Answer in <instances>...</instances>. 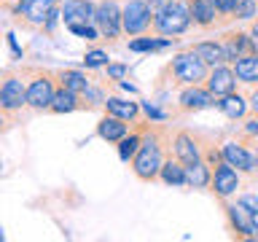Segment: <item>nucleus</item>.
Here are the masks:
<instances>
[{
	"mask_svg": "<svg viewBox=\"0 0 258 242\" xmlns=\"http://www.w3.org/2000/svg\"><path fill=\"white\" fill-rule=\"evenodd\" d=\"M161 164H164V143H161V135L156 129H148L143 135L140 148L132 156V172L137 180L153 183L161 172Z\"/></svg>",
	"mask_w": 258,
	"mask_h": 242,
	"instance_id": "nucleus-1",
	"label": "nucleus"
},
{
	"mask_svg": "<svg viewBox=\"0 0 258 242\" xmlns=\"http://www.w3.org/2000/svg\"><path fill=\"white\" fill-rule=\"evenodd\" d=\"M191 24H194V19H191L188 0H169V3L153 16L151 27L164 38H177V35H183Z\"/></svg>",
	"mask_w": 258,
	"mask_h": 242,
	"instance_id": "nucleus-2",
	"label": "nucleus"
},
{
	"mask_svg": "<svg viewBox=\"0 0 258 242\" xmlns=\"http://www.w3.org/2000/svg\"><path fill=\"white\" fill-rule=\"evenodd\" d=\"M169 73H172L175 84L191 86V84H202V81L207 78L210 68L188 48V51H180V54L172 56V62H169Z\"/></svg>",
	"mask_w": 258,
	"mask_h": 242,
	"instance_id": "nucleus-3",
	"label": "nucleus"
},
{
	"mask_svg": "<svg viewBox=\"0 0 258 242\" xmlns=\"http://www.w3.org/2000/svg\"><path fill=\"white\" fill-rule=\"evenodd\" d=\"M56 76L48 70H35L27 81V108L32 110H48L51 108V100L56 94V86L59 81H54Z\"/></svg>",
	"mask_w": 258,
	"mask_h": 242,
	"instance_id": "nucleus-4",
	"label": "nucleus"
},
{
	"mask_svg": "<svg viewBox=\"0 0 258 242\" xmlns=\"http://www.w3.org/2000/svg\"><path fill=\"white\" fill-rule=\"evenodd\" d=\"M121 24H124V32L129 38H137L143 32H148L153 24V14H151L148 0H129L121 8Z\"/></svg>",
	"mask_w": 258,
	"mask_h": 242,
	"instance_id": "nucleus-5",
	"label": "nucleus"
},
{
	"mask_svg": "<svg viewBox=\"0 0 258 242\" xmlns=\"http://www.w3.org/2000/svg\"><path fill=\"white\" fill-rule=\"evenodd\" d=\"M27 105V84L22 76H6L0 81V108L8 116H16Z\"/></svg>",
	"mask_w": 258,
	"mask_h": 242,
	"instance_id": "nucleus-6",
	"label": "nucleus"
},
{
	"mask_svg": "<svg viewBox=\"0 0 258 242\" xmlns=\"http://www.w3.org/2000/svg\"><path fill=\"white\" fill-rule=\"evenodd\" d=\"M94 24L97 30H100L102 38H118L121 32H124V24H121V8L116 0H100L94 8Z\"/></svg>",
	"mask_w": 258,
	"mask_h": 242,
	"instance_id": "nucleus-7",
	"label": "nucleus"
},
{
	"mask_svg": "<svg viewBox=\"0 0 258 242\" xmlns=\"http://www.w3.org/2000/svg\"><path fill=\"white\" fill-rule=\"evenodd\" d=\"M215 100H218V97L210 92L207 86L191 84V86H183L180 97H177V110H183V113H199V110H205V108H215Z\"/></svg>",
	"mask_w": 258,
	"mask_h": 242,
	"instance_id": "nucleus-8",
	"label": "nucleus"
},
{
	"mask_svg": "<svg viewBox=\"0 0 258 242\" xmlns=\"http://www.w3.org/2000/svg\"><path fill=\"white\" fill-rule=\"evenodd\" d=\"M226 210V221H229V229L234 231V237L239 239H258V229L253 223V215H250V210L237 202V205H223Z\"/></svg>",
	"mask_w": 258,
	"mask_h": 242,
	"instance_id": "nucleus-9",
	"label": "nucleus"
},
{
	"mask_svg": "<svg viewBox=\"0 0 258 242\" xmlns=\"http://www.w3.org/2000/svg\"><path fill=\"white\" fill-rule=\"evenodd\" d=\"M239 189V172L234 169L229 161H221L218 167H213V180H210V191L218 199H229Z\"/></svg>",
	"mask_w": 258,
	"mask_h": 242,
	"instance_id": "nucleus-10",
	"label": "nucleus"
},
{
	"mask_svg": "<svg viewBox=\"0 0 258 242\" xmlns=\"http://www.w3.org/2000/svg\"><path fill=\"white\" fill-rule=\"evenodd\" d=\"M205 86H207L215 97H223V94H229V92H237V73H234V65L221 62V65H215V68H210L207 78H205Z\"/></svg>",
	"mask_w": 258,
	"mask_h": 242,
	"instance_id": "nucleus-11",
	"label": "nucleus"
},
{
	"mask_svg": "<svg viewBox=\"0 0 258 242\" xmlns=\"http://www.w3.org/2000/svg\"><path fill=\"white\" fill-rule=\"evenodd\" d=\"M221 151H223V161H229L239 175H255V159L250 148H245L237 140H229V143H223Z\"/></svg>",
	"mask_w": 258,
	"mask_h": 242,
	"instance_id": "nucleus-12",
	"label": "nucleus"
},
{
	"mask_svg": "<svg viewBox=\"0 0 258 242\" xmlns=\"http://www.w3.org/2000/svg\"><path fill=\"white\" fill-rule=\"evenodd\" d=\"M172 156L180 159L183 164H194V161L205 159V153H202V145H199V140L191 132H175V137H172Z\"/></svg>",
	"mask_w": 258,
	"mask_h": 242,
	"instance_id": "nucleus-13",
	"label": "nucleus"
},
{
	"mask_svg": "<svg viewBox=\"0 0 258 242\" xmlns=\"http://www.w3.org/2000/svg\"><path fill=\"white\" fill-rule=\"evenodd\" d=\"M188 6H191V19L197 27L210 30L221 22V11H218L215 0H188Z\"/></svg>",
	"mask_w": 258,
	"mask_h": 242,
	"instance_id": "nucleus-14",
	"label": "nucleus"
},
{
	"mask_svg": "<svg viewBox=\"0 0 258 242\" xmlns=\"http://www.w3.org/2000/svg\"><path fill=\"white\" fill-rule=\"evenodd\" d=\"M221 46H223V59L229 62V65H234L242 54L255 51V48H253V40H250L247 32H229V35H223Z\"/></svg>",
	"mask_w": 258,
	"mask_h": 242,
	"instance_id": "nucleus-15",
	"label": "nucleus"
},
{
	"mask_svg": "<svg viewBox=\"0 0 258 242\" xmlns=\"http://www.w3.org/2000/svg\"><path fill=\"white\" fill-rule=\"evenodd\" d=\"M59 6V0H30L27 6L22 8V11H16V16H24V22L32 24V27H43L46 16L51 14V8Z\"/></svg>",
	"mask_w": 258,
	"mask_h": 242,
	"instance_id": "nucleus-16",
	"label": "nucleus"
},
{
	"mask_svg": "<svg viewBox=\"0 0 258 242\" xmlns=\"http://www.w3.org/2000/svg\"><path fill=\"white\" fill-rule=\"evenodd\" d=\"M94 3L92 0H64L62 3V22H94Z\"/></svg>",
	"mask_w": 258,
	"mask_h": 242,
	"instance_id": "nucleus-17",
	"label": "nucleus"
},
{
	"mask_svg": "<svg viewBox=\"0 0 258 242\" xmlns=\"http://www.w3.org/2000/svg\"><path fill=\"white\" fill-rule=\"evenodd\" d=\"M97 135H100L105 143H118L121 137L129 135V121L105 113V116L100 118V124H97Z\"/></svg>",
	"mask_w": 258,
	"mask_h": 242,
	"instance_id": "nucleus-18",
	"label": "nucleus"
},
{
	"mask_svg": "<svg viewBox=\"0 0 258 242\" xmlns=\"http://www.w3.org/2000/svg\"><path fill=\"white\" fill-rule=\"evenodd\" d=\"M215 108L221 110L226 118L237 121V118H245V113L250 110V105H247V100H245L239 92H229V94L218 97V100H215Z\"/></svg>",
	"mask_w": 258,
	"mask_h": 242,
	"instance_id": "nucleus-19",
	"label": "nucleus"
},
{
	"mask_svg": "<svg viewBox=\"0 0 258 242\" xmlns=\"http://www.w3.org/2000/svg\"><path fill=\"white\" fill-rule=\"evenodd\" d=\"M234 73H237L239 84L258 86V51H247L234 62Z\"/></svg>",
	"mask_w": 258,
	"mask_h": 242,
	"instance_id": "nucleus-20",
	"label": "nucleus"
},
{
	"mask_svg": "<svg viewBox=\"0 0 258 242\" xmlns=\"http://www.w3.org/2000/svg\"><path fill=\"white\" fill-rule=\"evenodd\" d=\"M140 105L132 102V100H124V97H108L105 100V113H110V116H118L129 121V124H135L137 118H140Z\"/></svg>",
	"mask_w": 258,
	"mask_h": 242,
	"instance_id": "nucleus-21",
	"label": "nucleus"
},
{
	"mask_svg": "<svg viewBox=\"0 0 258 242\" xmlns=\"http://www.w3.org/2000/svg\"><path fill=\"white\" fill-rule=\"evenodd\" d=\"M210 180H213V167L205 159L185 164V186L188 189H210Z\"/></svg>",
	"mask_w": 258,
	"mask_h": 242,
	"instance_id": "nucleus-22",
	"label": "nucleus"
},
{
	"mask_svg": "<svg viewBox=\"0 0 258 242\" xmlns=\"http://www.w3.org/2000/svg\"><path fill=\"white\" fill-rule=\"evenodd\" d=\"M191 51L197 54L199 59L207 65V68H215V65L226 62V59H223V46H221V40H199V43L191 46Z\"/></svg>",
	"mask_w": 258,
	"mask_h": 242,
	"instance_id": "nucleus-23",
	"label": "nucleus"
},
{
	"mask_svg": "<svg viewBox=\"0 0 258 242\" xmlns=\"http://www.w3.org/2000/svg\"><path fill=\"white\" fill-rule=\"evenodd\" d=\"M78 108H84L81 105V94L76 92H70V89H64V86H56V94H54V100H51V113H73V110H78Z\"/></svg>",
	"mask_w": 258,
	"mask_h": 242,
	"instance_id": "nucleus-24",
	"label": "nucleus"
},
{
	"mask_svg": "<svg viewBox=\"0 0 258 242\" xmlns=\"http://www.w3.org/2000/svg\"><path fill=\"white\" fill-rule=\"evenodd\" d=\"M159 180L167 183V186H185V164L180 159H164Z\"/></svg>",
	"mask_w": 258,
	"mask_h": 242,
	"instance_id": "nucleus-25",
	"label": "nucleus"
},
{
	"mask_svg": "<svg viewBox=\"0 0 258 242\" xmlns=\"http://www.w3.org/2000/svg\"><path fill=\"white\" fill-rule=\"evenodd\" d=\"M56 81H59V86L70 89V92H76V94H81L89 84H92L84 70H59L56 73Z\"/></svg>",
	"mask_w": 258,
	"mask_h": 242,
	"instance_id": "nucleus-26",
	"label": "nucleus"
},
{
	"mask_svg": "<svg viewBox=\"0 0 258 242\" xmlns=\"http://www.w3.org/2000/svg\"><path fill=\"white\" fill-rule=\"evenodd\" d=\"M175 38H135L129 40V51L135 54H148V51H161V48H169Z\"/></svg>",
	"mask_w": 258,
	"mask_h": 242,
	"instance_id": "nucleus-27",
	"label": "nucleus"
},
{
	"mask_svg": "<svg viewBox=\"0 0 258 242\" xmlns=\"http://www.w3.org/2000/svg\"><path fill=\"white\" fill-rule=\"evenodd\" d=\"M140 143H143V135H137V132H129L126 137H121V140L116 143L118 145V159L121 161H132V156L137 153V148H140Z\"/></svg>",
	"mask_w": 258,
	"mask_h": 242,
	"instance_id": "nucleus-28",
	"label": "nucleus"
},
{
	"mask_svg": "<svg viewBox=\"0 0 258 242\" xmlns=\"http://www.w3.org/2000/svg\"><path fill=\"white\" fill-rule=\"evenodd\" d=\"M105 100H108V97L102 94V89H97V86H92V84H89L84 92H81V105H84L86 110L97 108V105H105Z\"/></svg>",
	"mask_w": 258,
	"mask_h": 242,
	"instance_id": "nucleus-29",
	"label": "nucleus"
},
{
	"mask_svg": "<svg viewBox=\"0 0 258 242\" xmlns=\"http://www.w3.org/2000/svg\"><path fill=\"white\" fill-rule=\"evenodd\" d=\"M68 30L73 32V35L86 38V40H97V38H100V30H97V24H92V22H73V24H68Z\"/></svg>",
	"mask_w": 258,
	"mask_h": 242,
	"instance_id": "nucleus-30",
	"label": "nucleus"
},
{
	"mask_svg": "<svg viewBox=\"0 0 258 242\" xmlns=\"http://www.w3.org/2000/svg\"><path fill=\"white\" fill-rule=\"evenodd\" d=\"M110 59H108V51H102V48H92V51L84 54V65L86 70H94V68H105Z\"/></svg>",
	"mask_w": 258,
	"mask_h": 242,
	"instance_id": "nucleus-31",
	"label": "nucleus"
},
{
	"mask_svg": "<svg viewBox=\"0 0 258 242\" xmlns=\"http://www.w3.org/2000/svg\"><path fill=\"white\" fill-rule=\"evenodd\" d=\"M253 16H258V3L255 0H239L234 19H253Z\"/></svg>",
	"mask_w": 258,
	"mask_h": 242,
	"instance_id": "nucleus-32",
	"label": "nucleus"
},
{
	"mask_svg": "<svg viewBox=\"0 0 258 242\" xmlns=\"http://www.w3.org/2000/svg\"><path fill=\"white\" fill-rule=\"evenodd\" d=\"M215 6H218V11H221V19H234L239 0H215Z\"/></svg>",
	"mask_w": 258,
	"mask_h": 242,
	"instance_id": "nucleus-33",
	"label": "nucleus"
},
{
	"mask_svg": "<svg viewBox=\"0 0 258 242\" xmlns=\"http://www.w3.org/2000/svg\"><path fill=\"white\" fill-rule=\"evenodd\" d=\"M105 70H108V78L110 81H124L129 68H126L124 62H108V65H105Z\"/></svg>",
	"mask_w": 258,
	"mask_h": 242,
	"instance_id": "nucleus-34",
	"label": "nucleus"
},
{
	"mask_svg": "<svg viewBox=\"0 0 258 242\" xmlns=\"http://www.w3.org/2000/svg\"><path fill=\"white\" fill-rule=\"evenodd\" d=\"M62 19V6H56V8H51V14L46 16V22H43V30L48 32V35H51L54 32V27H56V22Z\"/></svg>",
	"mask_w": 258,
	"mask_h": 242,
	"instance_id": "nucleus-35",
	"label": "nucleus"
},
{
	"mask_svg": "<svg viewBox=\"0 0 258 242\" xmlns=\"http://www.w3.org/2000/svg\"><path fill=\"white\" fill-rule=\"evenodd\" d=\"M205 161H207L210 167H218L223 161V151L221 148H207L205 151Z\"/></svg>",
	"mask_w": 258,
	"mask_h": 242,
	"instance_id": "nucleus-36",
	"label": "nucleus"
},
{
	"mask_svg": "<svg viewBox=\"0 0 258 242\" xmlns=\"http://www.w3.org/2000/svg\"><path fill=\"white\" fill-rule=\"evenodd\" d=\"M239 202H242V205H245V207L250 210V215L258 213V197H255V194H242Z\"/></svg>",
	"mask_w": 258,
	"mask_h": 242,
	"instance_id": "nucleus-37",
	"label": "nucleus"
},
{
	"mask_svg": "<svg viewBox=\"0 0 258 242\" xmlns=\"http://www.w3.org/2000/svg\"><path fill=\"white\" fill-rule=\"evenodd\" d=\"M143 110H145V116H151L153 121H161V118H164V113H161L156 105H151V102H143Z\"/></svg>",
	"mask_w": 258,
	"mask_h": 242,
	"instance_id": "nucleus-38",
	"label": "nucleus"
},
{
	"mask_svg": "<svg viewBox=\"0 0 258 242\" xmlns=\"http://www.w3.org/2000/svg\"><path fill=\"white\" fill-rule=\"evenodd\" d=\"M245 135H250V137L258 135V116H253V118L245 121Z\"/></svg>",
	"mask_w": 258,
	"mask_h": 242,
	"instance_id": "nucleus-39",
	"label": "nucleus"
},
{
	"mask_svg": "<svg viewBox=\"0 0 258 242\" xmlns=\"http://www.w3.org/2000/svg\"><path fill=\"white\" fill-rule=\"evenodd\" d=\"M247 105H250V110L258 116V86H253V92H250V97H247Z\"/></svg>",
	"mask_w": 258,
	"mask_h": 242,
	"instance_id": "nucleus-40",
	"label": "nucleus"
},
{
	"mask_svg": "<svg viewBox=\"0 0 258 242\" xmlns=\"http://www.w3.org/2000/svg\"><path fill=\"white\" fill-rule=\"evenodd\" d=\"M167 3H169V0H148V6H151V14L156 16V14L161 11V8H164Z\"/></svg>",
	"mask_w": 258,
	"mask_h": 242,
	"instance_id": "nucleus-41",
	"label": "nucleus"
},
{
	"mask_svg": "<svg viewBox=\"0 0 258 242\" xmlns=\"http://www.w3.org/2000/svg\"><path fill=\"white\" fill-rule=\"evenodd\" d=\"M8 46H11V51H14V59H22V48L16 46V38L14 35H8Z\"/></svg>",
	"mask_w": 258,
	"mask_h": 242,
	"instance_id": "nucleus-42",
	"label": "nucleus"
},
{
	"mask_svg": "<svg viewBox=\"0 0 258 242\" xmlns=\"http://www.w3.org/2000/svg\"><path fill=\"white\" fill-rule=\"evenodd\" d=\"M250 40H253V48L258 51V24H253V30H250Z\"/></svg>",
	"mask_w": 258,
	"mask_h": 242,
	"instance_id": "nucleus-43",
	"label": "nucleus"
},
{
	"mask_svg": "<svg viewBox=\"0 0 258 242\" xmlns=\"http://www.w3.org/2000/svg\"><path fill=\"white\" fill-rule=\"evenodd\" d=\"M6 124H8V113H6L3 108H0V132L6 129Z\"/></svg>",
	"mask_w": 258,
	"mask_h": 242,
	"instance_id": "nucleus-44",
	"label": "nucleus"
},
{
	"mask_svg": "<svg viewBox=\"0 0 258 242\" xmlns=\"http://www.w3.org/2000/svg\"><path fill=\"white\" fill-rule=\"evenodd\" d=\"M27 3H30V0H19V3H16V8H14V14H16V11H22V8L27 6Z\"/></svg>",
	"mask_w": 258,
	"mask_h": 242,
	"instance_id": "nucleus-45",
	"label": "nucleus"
},
{
	"mask_svg": "<svg viewBox=\"0 0 258 242\" xmlns=\"http://www.w3.org/2000/svg\"><path fill=\"white\" fill-rule=\"evenodd\" d=\"M253 159H255V172H258V143L253 145Z\"/></svg>",
	"mask_w": 258,
	"mask_h": 242,
	"instance_id": "nucleus-46",
	"label": "nucleus"
},
{
	"mask_svg": "<svg viewBox=\"0 0 258 242\" xmlns=\"http://www.w3.org/2000/svg\"><path fill=\"white\" fill-rule=\"evenodd\" d=\"M6 239V234H3V229H0V242H3Z\"/></svg>",
	"mask_w": 258,
	"mask_h": 242,
	"instance_id": "nucleus-47",
	"label": "nucleus"
},
{
	"mask_svg": "<svg viewBox=\"0 0 258 242\" xmlns=\"http://www.w3.org/2000/svg\"><path fill=\"white\" fill-rule=\"evenodd\" d=\"M0 3H6V0H0Z\"/></svg>",
	"mask_w": 258,
	"mask_h": 242,
	"instance_id": "nucleus-48",
	"label": "nucleus"
},
{
	"mask_svg": "<svg viewBox=\"0 0 258 242\" xmlns=\"http://www.w3.org/2000/svg\"><path fill=\"white\" fill-rule=\"evenodd\" d=\"M62 3H64V0H62Z\"/></svg>",
	"mask_w": 258,
	"mask_h": 242,
	"instance_id": "nucleus-49",
	"label": "nucleus"
}]
</instances>
